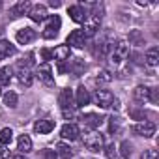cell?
<instances>
[{
    "label": "cell",
    "mask_w": 159,
    "mask_h": 159,
    "mask_svg": "<svg viewBox=\"0 0 159 159\" xmlns=\"http://www.w3.org/2000/svg\"><path fill=\"white\" fill-rule=\"evenodd\" d=\"M127 54H129V45H127V41L120 39L114 45H111V49H109V62L112 66H122L125 62Z\"/></svg>",
    "instance_id": "1"
},
{
    "label": "cell",
    "mask_w": 159,
    "mask_h": 159,
    "mask_svg": "<svg viewBox=\"0 0 159 159\" xmlns=\"http://www.w3.org/2000/svg\"><path fill=\"white\" fill-rule=\"evenodd\" d=\"M83 142H84L86 150H90V152H99L103 148V144H105L103 142V135L99 131H88V133H84Z\"/></svg>",
    "instance_id": "2"
},
{
    "label": "cell",
    "mask_w": 159,
    "mask_h": 159,
    "mask_svg": "<svg viewBox=\"0 0 159 159\" xmlns=\"http://www.w3.org/2000/svg\"><path fill=\"white\" fill-rule=\"evenodd\" d=\"M99 25H101V15H98V13L86 15V19H84V28H83V34H84V36H94V34L99 30Z\"/></svg>",
    "instance_id": "3"
},
{
    "label": "cell",
    "mask_w": 159,
    "mask_h": 159,
    "mask_svg": "<svg viewBox=\"0 0 159 159\" xmlns=\"http://www.w3.org/2000/svg\"><path fill=\"white\" fill-rule=\"evenodd\" d=\"M36 77L45 84V86H54V75H52V69L49 64H41L36 71Z\"/></svg>",
    "instance_id": "4"
},
{
    "label": "cell",
    "mask_w": 159,
    "mask_h": 159,
    "mask_svg": "<svg viewBox=\"0 0 159 159\" xmlns=\"http://www.w3.org/2000/svg\"><path fill=\"white\" fill-rule=\"evenodd\" d=\"M60 25H62V21H60L58 15L49 17V23H47L45 30L41 32V36H43L45 39H52V38H56V34H58V30H60Z\"/></svg>",
    "instance_id": "5"
},
{
    "label": "cell",
    "mask_w": 159,
    "mask_h": 159,
    "mask_svg": "<svg viewBox=\"0 0 159 159\" xmlns=\"http://www.w3.org/2000/svg\"><path fill=\"white\" fill-rule=\"evenodd\" d=\"M131 131H133L135 135H139V137L150 139V137H153V133H155V125H153L152 122H139V124H135V125L131 127Z\"/></svg>",
    "instance_id": "6"
},
{
    "label": "cell",
    "mask_w": 159,
    "mask_h": 159,
    "mask_svg": "<svg viewBox=\"0 0 159 159\" xmlns=\"http://www.w3.org/2000/svg\"><path fill=\"white\" fill-rule=\"evenodd\" d=\"M94 101H96V105H98V107L107 109V107H111V105H112L114 96H112L109 90H96V94H94Z\"/></svg>",
    "instance_id": "7"
},
{
    "label": "cell",
    "mask_w": 159,
    "mask_h": 159,
    "mask_svg": "<svg viewBox=\"0 0 159 159\" xmlns=\"http://www.w3.org/2000/svg\"><path fill=\"white\" fill-rule=\"evenodd\" d=\"M86 45V36L83 34V30H73L67 36V47H77V49H83Z\"/></svg>",
    "instance_id": "8"
},
{
    "label": "cell",
    "mask_w": 159,
    "mask_h": 159,
    "mask_svg": "<svg viewBox=\"0 0 159 159\" xmlns=\"http://www.w3.org/2000/svg\"><path fill=\"white\" fill-rule=\"evenodd\" d=\"M17 79H19V83L23 84V86H30L32 84V81H34V77H32V71L21 62L19 64V67H17Z\"/></svg>",
    "instance_id": "9"
},
{
    "label": "cell",
    "mask_w": 159,
    "mask_h": 159,
    "mask_svg": "<svg viewBox=\"0 0 159 159\" xmlns=\"http://www.w3.org/2000/svg\"><path fill=\"white\" fill-rule=\"evenodd\" d=\"M15 38H17V43H21V45H28V43H32V41L36 39V30L25 26V28H21V30L17 32Z\"/></svg>",
    "instance_id": "10"
},
{
    "label": "cell",
    "mask_w": 159,
    "mask_h": 159,
    "mask_svg": "<svg viewBox=\"0 0 159 159\" xmlns=\"http://www.w3.org/2000/svg\"><path fill=\"white\" fill-rule=\"evenodd\" d=\"M133 98L139 103H150L152 101V88H148V86H137L133 90Z\"/></svg>",
    "instance_id": "11"
},
{
    "label": "cell",
    "mask_w": 159,
    "mask_h": 159,
    "mask_svg": "<svg viewBox=\"0 0 159 159\" xmlns=\"http://www.w3.org/2000/svg\"><path fill=\"white\" fill-rule=\"evenodd\" d=\"M28 17H30L34 23H41V21H45V19H47V8H45L43 4H36V6H32V8H30Z\"/></svg>",
    "instance_id": "12"
},
{
    "label": "cell",
    "mask_w": 159,
    "mask_h": 159,
    "mask_svg": "<svg viewBox=\"0 0 159 159\" xmlns=\"http://www.w3.org/2000/svg\"><path fill=\"white\" fill-rule=\"evenodd\" d=\"M58 101H60V105H62V111H64V109H75V107H77V105H75L73 92H71L69 88H66V90H62V92H60Z\"/></svg>",
    "instance_id": "13"
},
{
    "label": "cell",
    "mask_w": 159,
    "mask_h": 159,
    "mask_svg": "<svg viewBox=\"0 0 159 159\" xmlns=\"http://www.w3.org/2000/svg\"><path fill=\"white\" fill-rule=\"evenodd\" d=\"M52 129H54V122L49 120V118H45V120H38V122L34 124V131H36L38 135H47V133H51Z\"/></svg>",
    "instance_id": "14"
},
{
    "label": "cell",
    "mask_w": 159,
    "mask_h": 159,
    "mask_svg": "<svg viewBox=\"0 0 159 159\" xmlns=\"http://www.w3.org/2000/svg\"><path fill=\"white\" fill-rule=\"evenodd\" d=\"M60 137L64 140H75V139H79V127L75 124H66L60 129Z\"/></svg>",
    "instance_id": "15"
},
{
    "label": "cell",
    "mask_w": 159,
    "mask_h": 159,
    "mask_svg": "<svg viewBox=\"0 0 159 159\" xmlns=\"http://www.w3.org/2000/svg\"><path fill=\"white\" fill-rule=\"evenodd\" d=\"M90 94H88V90L84 88V86H79L77 88V92H75V105L77 107H84V105H88L90 103Z\"/></svg>",
    "instance_id": "16"
},
{
    "label": "cell",
    "mask_w": 159,
    "mask_h": 159,
    "mask_svg": "<svg viewBox=\"0 0 159 159\" xmlns=\"http://www.w3.org/2000/svg\"><path fill=\"white\" fill-rule=\"evenodd\" d=\"M51 54H52L54 60H58V62H66V60H69V56H71V49H69L67 45H58L54 51H51Z\"/></svg>",
    "instance_id": "17"
},
{
    "label": "cell",
    "mask_w": 159,
    "mask_h": 159,
    "mask_svg": "<svg viewBox=\"0 0 159 159\" xmlns=\"http://www.w3.org/2000/svg\"><path fill=\"white\" fill-rule=\"evenodd\" d=\"M69 17L75 21V23H84V19H86V11H84V8L83 6H69Z\"/></svg>",
    "instance_id": "18"
},
{
    "label": "cell",
    "mask_w": 159,
    "mask_h": 159,
    "mask_svg": "<svg viewBox=\"0 0 159 159\" xmlns=\"http://www.w3.org/2000/svg\"><path fill=\"white\" fill-rule=\"evenodd\" d=\"M15 54V45H11L6 39H0V60L2 58H10Z\"/></svg>",
    "instance_id": "19"
},
{
    "label": "cell",
    "mask_w": 159,
    "mask_h": 159,
    "mask_svg": "<svg viewBox=\"0 0 159 159\" xmlns=\"http://www.w3.org/2000/svg\"><path fill=\"white\" fill-rule=\"evenodd\" d=\"M83 120H84V124H86L88 127H92V131H96V129L103 124V118L98 116V114H86Z\"/></svg>",
    "instance_id": "20"
},
{
    "label": "cell",
    "mask_w": 159,
    "mask_h": 159,
    "mask_svg": "<svg viewBox=\"0 0 159 159\" xmlns=\"http://www.w3.org/2000/svg\"><path fill=\"white\" fill-rule=\"evenodd\" d=\"M17 148H19L23 153L32 152V140H30V137H28V135H21V137L17 139Z\"/></svg>",
    "instance_id": "21"
},
{
    "label": "cell",
    "mask_w": 159,
    "mask_h": 159,
    "mask_svg": "<svg viewBox=\"0 0 159 159\" xmlns=\"http://www.w3.org/2000/svg\"><path fill=\"white\" fill-rule=\"evenodd\" d=\"M30 8H32V4L28 2V0H21V2H17L13 6V13L15 15H28L30 13Z\"/></svg>",
    "instance_id": "22"
},
{
    "label": "cell",
    "mask_w": 159,
    "mask_h": 159,
    "mask_svg": "<svg viewBox=\"0 0 159 159\" xmlns=\"http://www.w3.org/2000/svg\"><path fill=\"white\" fill-rule=\"evenodd\" d=\"M146 64L148 66H157V62H159V49L157 47H152V49H148V52H146Z\"/></svg>",
    "instance_id": "23"
},
{
    "label": "cell",
    "mask_w": 159,
    "mask_h": 159,
    "mask_svg": "<svg viewBox=\"0 0 159 159\" xmlns=\"http://www.w3.org/2000/svg\"><path fill=\"white\" fill-rule=\"evenodd\" d=\"M56 150H58V153H56V155H60L62 159H69V157L73 155L71 146H67V144H64V142H58V144H56Z\"/></svg>",
    "instance_id": "24"
},
{
    "label": "cell",
    "mask_w": 159,
    "mask_h": 159,
    "mask_svg": "<svg viewBox=\"0 0 159 159\" xmlns=\"http://www.w3.org/2000/svg\"><path fill=\"white\" fill-rule=\"evenodd\" d=\"M13 140V131L10 127H4L2 131H0V144H4V146H10Z\"/></svg>",
    "instance_id": "25"
},
{
    "label": "cell",
    "mask_w": 159,
    "mask_h": 159,
    "mask_svg": "<svg viewBox=\"0 0 159 159\" xmlns=\"http://www.w3.org/2000/svg\"><path fill=\"white\" fill-rule=\"evenodd\" d=\"M17 103H19V98H17L15 92H6V94H4V105H6V107L15 109Z\"/></svg>",
    "instance_id": "26"
},
{
    "label": "cell",
    "mask_w": 159,
    "mask_h": 159,
    "mask_svg": "<svg viewBox=\"0 0 159 159\" xmlns=\"http://www.w3.org/2000/svg\"><path fill=\"white\" fill-rule=\"evenodd\" d=\"M11 75H13V71H11V67H2L0 69V84H10V81H11Z\"/></svg>",
    "instance_id": "27"
},
{
    "label": "cell",
    "mask_w": 159,
    "mask_h": 159,
    "mask_svg": "<svg viewBox=\"0 0 159 159\" xmlns=\"http://www.w3.org/2000/svg\"><path fill=\"white\" fill-rule=\"evenodd\" d=\"M129 43H133V45H142V43H144L142 34H140L139 30H133V32L129 34Z\"/></svg>",
    "instance_id": "28"
},
{
    "label": "cell",
    "mask_w": 159,
    "mask_h": 159,
    "mask_svg": "<svg viewBox=\"0 0 159 159\" xmlns=\"http://www.w3.org/2000/svg\"><path fill=\"white\" fill-rule=\"evenodd\" d=\"M120 148H122V150H120V153H122V159H127V157L131 155V144H129L127 140H124V142L120 144Z\"/></svg>",
    "instance_id": "29"
},
{
    "label": "cell",
    "mask_w": 159,
    "mask_h": 159,
    "mask_svg": "<svg viewBox=\"0 0 159 159\" xmlns=\"http://www.w3.org/2000/svg\"><path fill=\"white\" fill-rule=\"evenodd\" d=\"M105 152H107V157L109 159H118V152H116V146L114 144H109Z\"/></svg>",
    "instance_id": "30"
},
{
    "label": "cell",
    "mask_w": 159,
    "mask_h": 159,
    "mask_svg": "<svg viewBox=\"0 0 159 159\" xmlns=\"http://www.w3.org/2000/svg\"><path fill=\"white\" fill-rule=\"evenodd\" d=\"M96 81H98V83H109V81H112V77H111V73H109V71H101V73L98 75Z\"/></svg>",
    "instance_id": "31"
},
{
    "label": "cell",
    "mask_w": 159,
    "mask_h": 159,
    "mask_svg": "<svg viewBox=\"0 0 159 159\" xmlns=\"http://www.w3.org/2000/svg\"><path fill=\"white\" fill-rule=\"evenodd\" d=\"M118 129H120V122H118V118L112 116V118H111V124H109V131H111V133H116Z\"/></svg>",
    "instance_id": "32"
},
{
    "label": "cell",
    "mask_w": 159,
    "mask_h": 159,
    "mask_svg": "<svg viewBox=\"0 0 159 159\" xmlns=\"http://www.w3.org/2000/svg\"><path fill=\"white\" fill-rule=\"evenodd\" d=\"M140 159H159V155H157L155 150H146V152L140 155Z\"/></svg>",
    "instance_id": "33"
},
{
    "label": "cell",
    "mask_w": 159,
    "mask_h": 159,
    "mask_svg": "<svg viewBox=\"0 0 159 159\" xmlns=\"http://www.w3.org/2000/svg\"><path fill=\"white\" fill-rule=\"evenodd\" d=\"M8 157H10V148L0 144V159H8Z\"/></svg>",
    "instance_id": "34"
},
{
    "label": "cell",
    "mask_w": 159,
    "mask_h": 159,
    "mask_svg": "<svg viewBox=\"0 0 159 159\" xmlns=\"http://www.w3.org/2000/svg\"><path fill=\"white\" fill-rule=\"evenodd\" d=\"M43 157H45V159H56L58 155H56L54 150H45V152H43Z\"/></svg>",
    "instance_id": "35"
},
{
    "label": "cell",
    "mask_w": 159,
    "mask_h": 159,
    "mask_svg": "<svg viewBox=\"0 0 159 159\" xmlns=\"http://www.w3.org/2000/svg\"><path fill=\"white\" fill-rule=\"evenodd\" d=\"M62 114H64V118H69V120H73V118H75L73 109H64V111H62Z\"/></svg>",
    "instance_id": "36"
},
{
    "label": "cell",
    "mask_w": 159,
    "mask_h": 159,
    "mask_svg": "<svg viewBox=\"0 0 159 159\" xmlns=\"http://www.w3.org/2000/svg\"><path fill=\"white\" fill-rule=\"evenodd\" d=\"M41 56H43V60H51V58H52L51 51H41Z\"/></svg>",
    "instance_id": "37"
},
{
    "label": "cell",
    "mask_w": 159,
    "mask_h": 159,
    "mask_svg": "<svg viewBox=\"0 0 159 159\" xmlns=\"http://www.w3.org/2000/svg\"><path fill=\"white\" fill-rule=\"evenodd\" d=\"M13 159H26V157H25V155H15Z\"/></svg>",
    "instance_id": "38"
},
{
    "label": "cell",
    "mask_w": 159,
    "mask_h": 159,
    "mask_svg": "<svg viewBox=\"0 0 159 159\" xmlns=\"http://www.w3.org/2000/svg\"><path fill=\"white\" fill-rule=\"evenodd\" d=\"M0 94H2V90H0Z\"/></svg>",
    "instance_id": "39"
}]
</instances>
